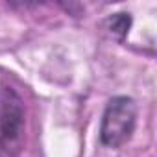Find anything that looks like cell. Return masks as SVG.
Here are the masks:
<instances>
[{
    "instance_id": "obj_1",
    "label": "cell",
    "mask_w": 157,
    "mask_h": 157,
    "mask_svg": "<svg viewBox=\"0 0 157 157\" xmlns=\"http://www.w3.org/2000/svg\"><path fill=\"white\" fill-rule=\"evenodd\" d=\"M137 124V105L129 96H115L107 102L100 124V142L107 148L124 146Z\"/></svg>"
},
{
    "instance_id": "obj_2",
    "label": "cell",
    "mask_w": 157,
    "mask_h": 157,
    "mask_svg": "<svg viewBox=\"0 0 157 157\" xmlns=\"http://www.w3.org/2000/svg\"><path fill=\"white\" fill-rule=\"evenodd\" d=\"M24 105L11 87L0 91V146L6 151H17L22 142Z\"/></svg>"
},
{
    "instance_id": "obj_3",
    "label": "cell",
    "mask_w": 157,
    "mask_h": 157,
    "mask_svg": "<svg viewBox=\"0 0 157 157\" xmlns=\"http://www.w3.org/2000/svg\"><path fill=\"white\" fill-rule=\"evenodd\" d=\"M105 30H109V33L113 37H117L118 41H124V37L128 35L129 28H131V17L129 13H115L111 17L105 19Z\"/></svg>"
}]
</instances>
